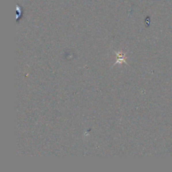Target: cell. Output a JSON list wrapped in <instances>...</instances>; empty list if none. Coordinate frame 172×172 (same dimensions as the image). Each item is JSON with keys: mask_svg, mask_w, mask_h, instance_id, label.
I'll list each match as a JSON object with an SVG mask.
<instances>
[{"mask_svg": "<svg viewBox=\"0 0 172 172\" xmlns=\"http://www.w3.org/2000/svg\"><path fill=\"white\" fill-rule=\"evenodd\" d=\"M116 62L114 65H116L117 63H123V62L127 63V62H126V59H127V57H126L127 53H121V52H119V53H116Z\"/></svg>", "mask_w": 172, "mask_h": 172, "instance_id": "cell-1", "label": "cell"}]
</instances>
